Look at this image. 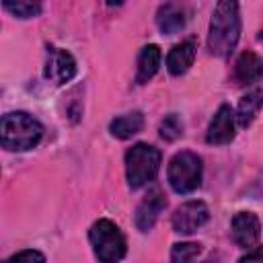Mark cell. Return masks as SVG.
Returning a JSON list of instances; mask_svg holds the SVG:
<instances>
[{"label": "cell", "mask_w": 263, "mask_h": 263, "mask_svg": "<svg viewBox=\"0 0 263 263\" xmlns=\"http://www.w3.org/2000/svg\"><path fill=\"white\" fill-rule=\"evenodd\" d=\"M240 39V12L238 4L224 0L218 2L208 31V49L216 58H228Z\"/></svg>", "instance_id": "1"}, {"label": "cell", "mask_w": 263, "mask_h": 263, "mask_svg": "<svg viewBox=\"0 0 263 263\" xmlns=\"http://www.w3.org/2000/svg\"><path fill=\"white\" fill-rule=\"evenodd\" d=\"M43 138V125L25 111H12L2 117L0 142L8 152H25L35 148Z\"/></svg>", "instance_id": "2"}, {"label": "cell", "mask_w": 263, "mask_h": 263, "mask_svg": "<svg viewBox=\"0 0 263 263\" xmlns=\"http://www.w3.org/2000/svg\"><path fill=\"white\" fill-rule=\"evenodd\" d=\"M88 240L99 263H119L125 257V236L119 230V226L107 218H101L90 226Z\"/></svg>", "instance_id": "3"}, {"label": "cell", "mask_w": 263, "mask_h": 263, "mask_svg": "<svg viewBox=\"0 0 263 263\" xmlns=\"http://www.w3.org/2000/svg\"><path fill=\"white\" fill-rule=\"evenodd\" d=\"M160 168V150L150 144H134L125 152V179L129 189H140L152 183Z\"/></svg>", "instance_id": "4"}, {"label": "cell", "mask_w": 263, "mask_h": 263, "mask_svg": "<svg viewBox=\"0 0 263 263\" xmlns=\"http://www.w3.org/2000/svg\"><path fill=\"white\" fill-rule=\"evenodd\" d=\"M201 175H203L201 158L191 150L177 152L168 160L166 179H168V185L175 193L185 195V193L195 191L201 185Z\"/></svg>", "instance_id": "5"}, {"label": "cell", "mask_w": 263, "mask_h": 263, "mask_svg": "<svg viewBox=\"0 0 263 263\" xmlns=\"http://www.w3.org/2000/svg\"><path fill=\"white\" fill-rule=\"evenodd\" d=\"M76 70H78L76 60L68 49L53 47V45L47 47V58H45V68H43L45 80H49L55 86H62L76 76Z\"/></svg>", "instance_id": "6"}, {"label": "cell", "mask_w": 263, "mask_h": 263, "mask_svg": "<svg viewBox=\"0 0 263 263\" xmlns=\"http://www.w3.org/2000/svg\"><path fill=\"white\" fill-rule=\"evenodd\" d=\"M210 220V210L201 199H191L179 205L171 218L173 230L177 234H193Z\"/></svg>", "instance_id": "7"}, {"label": "cell", "mask_w": 263, "mask_h": 263, "mask_svg": "<svg viewBox=\"0 0 263 263\" xmlns=\"http://www.w3.org/2000/svg\"><path fill=\"white\" fill-rule=\"evenodd\" d=\"M166 208V199H164V193L160 189H150L144 199L138 203L136 208V216H134V222H136V228L140 232H148L152 230V226L156 224L160 212Z\"/></svg>", "instance_id": "8"}, {"label": "cell", "mask_w": 263, "mask_h": 263, "mask_svg": "<svg viewBox=\"0 0 263 263\" xmlns=\"http://www.w3.org/2000/svg\"><path fill=\"white\" fill-rule=\"evenodd\" d=\"M230 234H232V240L242 247V249H251L259 242V236H261V222L259 218L253 214V212H238L234 214L232 218V224H230Z\"/></svg>", "instance_id": "9"}, {"label": "cell", "mask_w": 263, "mask_h": 263, "mask_svg": "<svg viewBox=\"0 0 263 263\" xmlns=\"http://www.w3.org/2000/svg\"><path fill=\"white\" fill-rule=\"evenodd\" d=\"M234 123H236V117H234L232 107L230 105H220L214 119L210 121L208 134H205L208 144H216V146L230 144L234 140Z\"/></svg>", "instance_id": "10"}, {"label": "cell", "mask_w": 263, "mask_h": 263, "mask_svg": "<svg viewBox=\"0 0 263 263\" xmlns=\"http://www.w3.org/2000/svg\"><path fill=\"white\" fill-rule=\"evenodd\" d=\"M261 78H263V58L257 55L255 51H242L234 62L232 80L238 86H247L259 82Z\"/></svg>", "instance_id": "11"}, {"label": "cell", "mask_w": 263, "mask_h": 263, "mask_svg": "<svg viewBox=\"0 0 263 263\" xmlns=\"http://www.w3.org/2000/svg\"><path fill=\"white\" fill-rule=\"evenodd\" d=\"M195 60V41L193 39H185L177 45H173V49L166 55V70L173 76H181L185 74Z\"/></svg>", "instance_id": "12"}, {"label": "cell", "mask_w": 263, "mask_h": 263, "mask_svg": "<svg viewBox=\"0 0 263 263\" xmlns=\"http://www.w3.org/2000/svg\"><path fill=\"white\" fill-rule=\"evenodd\" d=\"M187 23V16H185V10L175 4V2H166V4H160L158 10H156V25L160 29L162 35H175L179 33Z\"/></svg>", "instance_id": "13"}, {"label": "cell", "mask_w": 263, "mask_h": 263, "mask_svg": "<svg viewBox=\"0 0 263 263\" xmlns=\"http://www.w3.org/2000/svg\"><path fill=\"white\" fill-rule=\"evenodd\" d=\"M160 47L150 43V45H144L140 55H138V66H136V82L138 84H146L160 68Z\"/></svg>", "instance_id": "14"}, {"label": "cell", "mask_w": 263, "mask_h": 263, "mask_svg": "<svg viewBox=\"0 0 263 263\" xmlns=\"http://www.w3.org/2000/svg\"><path fill=\"white\" fill-rule=\"evenodd\" d=\"M261 107H263V88L249 90L238 101V107H236V113H234L238 127H249L253 123V119L257 117V113H259Z\"/></svg>", "instance_id": "15"}, {"label": "cell", "mask_w": 263, "mask_h": 263, "mask_svg": "<svg viewBox=\"0 0 263 263\" xmlns=\"http://www.w3.org/2000/svg\"><path fill=\"white\" fill-rule=\"evenodd\" d=\"M142 127H144V115L140 111L123 113V115L111 119V123H109L111 136L119 138V140H127L132 136H136L138 132H142Z\"/></svg>", "instance_id": "16"}, {"label": "cell", "mask_w": 263, "mask_h": 263, "mask_svg": "<svg viewBox=\"0 0 263 263\" xmlns=\"http://www.w3.org/2000/svg\"><path fill=\"white\" fill-rule=\"evenodd\" d=\"M158 134H160V138L166 140V142L179 140V138L183 136V121H181V117H179L177 113L164 115L162 121H160V125H158Z\"/></svg>", "instance_id": "17"}, {"label": "cell", "mask_w": 263, "mask_h": 263, "mask_svg": "<svg viewBox=\"0 0 263 263\" xmlns=\"http://www.w3.org/2000/svg\"><path fill=\"white\" fill-rule=\"evenodd\" d=\"M199 253V242H175L171 249V263H191Z\"/></svg>", "instance_id": "18"}, {"label": "cell", "mask_w": 263, "mask_h": 263, "mask_svg": "<svg viewBox=\"0 0 263 263\" xmlns=\"http://www.w3.org/2000/svg\"><path fill=\"white\" fill-rule=\"evenodd\" d=\"M4 10L12 12L18 18H33L41 14V4L39 2H4Z\"/></svg>", "instance_id": "19"}, {"label": "cell", "mask_w": 263, "mask_h": 263, "mask_svg": "<svg viewBox=\"0 0 263 263\" xmlns=\"http://www.w3.org/2000/svg\"><path fill=\"white\" fill-rule=\"evenodd\" d=\"M4 263H45V257H43V253H39L35 249H25V251L8 257Z\"/></svg>", "instance_id": "20"}, {"label": "cell", "mask_w": 263, "mask_h": 263, "mask_svg": "<svg viewBox=\"0 0 263 263\" xmlns=\"http://www.w3.org/2000/svg\"><path fill=\"white\" fill-rule=\"evenodd\" d=\"M238 263H263V247L261 249H255L251 253H247L245 257L238 259Z\"/></svg>", "instance_id": "21"}, {"label": "cell", "mask_w": 263, "mask_h": 263, "mask_svg": "<svg viewBox=\"0 0 263 263\" xmlns=\"http://www.w3.org/2000/svg\"><path fill=\"white\" fill-rule=\"evenodd\" d=\"M259 41H261V43H263V31H261V33H259Z\"/></svg>", "instance_id": "22"}]
</instances>
